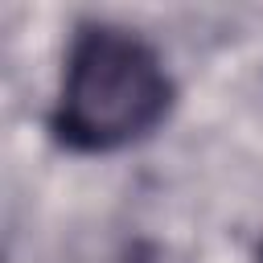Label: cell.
<instances>
[{"instance_id": "obj_3", "label": "cell", "mask_w": 263, "mask_h": 263, "mask_svg": "<svg viewBox=\"0 0 263 263\" xmlns=\"http://www.w3.org/2000/svg\"><path fill=\"white\" fill-rule=\"evenodd\" d=\"M259 263H263V247H259Z\"/></svg>"}, {"instance_id": "obj_2", "label": "cell", "mask_w": 263, "mask_h": 263, "mask_svg": "<svg viewBox=\"0 0 263 263\" xmlns=\"http://www.w3.org/2000/svg\"><path fill=\"white\" fill-rule=\"evenodd\" d=\"M123 263H181L168 247H160V242H136L127 255H123Z\"/></svg>"}, {"instance_id": "obj_1", "label": "cell", "mask_w": 263, "mask_h": 263, "mask_svg": "<svg viewBox=\"0 0 263 263\" xmlns=\"http://www.w3.org/2000/svg\"><path fill=\"white\" fill-rule=\"evenodd\" d=\"M177 103V82L164 58L132 29L86 21L78 25L62 90L49 111V136L78 156L123 152L164 127Z\"/></svg>"}]
</instances>
